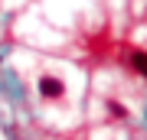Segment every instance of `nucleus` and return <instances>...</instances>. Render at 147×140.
<instances>
[{
  "label": "nucleus",
  "mask_w": 147,
  "mask_h": 140,
  "mask_svg": "<svg viewBox=\"0 0 147 140\" xmlns=\"http://www.w3.org/2000/svg\"><path fill=\"white\" fill-rule=\"evenodd\" d=\"M36 88H39V94H42V98H49V101H56V98H62V94H65V85L59 82L56 75H39Z\"/></svg>",
  "instance_id": "nucleus-1"
},
{
  "label": "nucleus",
  "mask_w": 147,
  "mask_h": 140,
  "mask_svg": "<svg viewBox=\"0 0 147 140\" xmlns=\"http://www.w3.org/2000/svg\"><path fill=\"white\" fill-rule=\"evenodd\" d=\"M131 68H134L137 75L147 78V52H144V49H134V52H131Z\"/></svg>",
  "instance_id": "nucleus-2"
},
{
  "label": "nucleus",
  "mask_w": 147,
  "mask_h": 140,
  "mask_svg": "<svg viewBox=\"0 0 147 140\" xmlns=\"http://www.w3.org/2000/svg\"><path fill=\"white\" fill-rule=\"evenodd\" d=\"M108 111H111L115 117H127V108H124V104H118V101H108Z\"/></svg>",
  "instance_id": "nucleus-3"
},
{
  "label": "nucleus",
  "mask_w": 147,
  "mask_h": 140,
  "mask_svg": "<svg viewBox=\"0 0 147 140\" xmlns=\"http://www.w3.org/2000/svg\"><path fill=\"white\" fill-rule=\"evenodd\" d=\"M0 62H3V59H0Z\"/></svg>",
  "instance_id": "nucleus-4"
}]
</instances>
